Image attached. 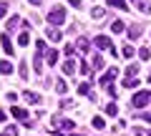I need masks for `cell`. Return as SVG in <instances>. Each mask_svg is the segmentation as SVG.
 Returning <instances> with one entry per match:
<instances>
[{
  "instance_id": "cell-1",
  "label": "cell",
  "mask_w": 151,
  "mask_h": 136,
  "mask_svg": "<svg viewBox=\"0 0 151 136\" xmlns=\"http://www.w3.org/2000/svg\"><path fill=\"white\" fill-rule=\"evenodd\" d=\"M48 23H50V25H63V23H65V8L63 5L53 8V10L48 13Z\"/></svg>"
},
{
  "instance_id": "cell-2",
  "label": "cell",
  "mask_w": 151,
  "mask_h": 136,
  "mask_svg": "<svg viewBox=\"0 0 151 136\" xmlns=\"http://www.w3.org/2000/svg\"><path fill=\"white\" fill-rule=\"evenodd\" d=\"M149 101H151V93H149V91H139V93L134 96V106H136V109L149 106Z\"/></svg>"
},
{
  "instance_id": "cell-3",
  "label": "cell",
  "mask_w": 151,
  "mask_h": 136,
  "mask_svg": "<svg viewBox=\"0 0 151 136\" xmlns=\"http://www.w3.org/2000/svg\"><path fill=\"white\" fill-rule=\"evenodd\" d=\"M10 114L15 116L18 121H23V124H30V114H28L25 109H20V106H13V109H10Z\"/></svg>"
},
{
  "instance_id": "cell-4",
  "label": "cell",
  "mask_w": 151,
  "mask_h": 136,
  "mask_svg": "<svg viewBox=\"0 0 151 136\" xmlns=\"http://www.w3.org/2000/svg\"><path fill=\"white\" fill-rule=\"evenodd\" d=\"M116 76H119V71H116V68H108L106 76H101V86H103V88H108V86L113 83V78H116Z\"/></svg>"
},
{
  "instance_id": "cell-5",
  "label": "cell",
  "mask_w": 151,
  "mask_h": 136,
  "mask_svg": "<svg viewBox=\"0 0 151 136\" xmlns=\"http://www.w3.org/2000/svg\"><path fill=\"white\" fill-rule=\"evenodd\" d=\"M93 43H96V48H98V50L111 48V40H108V35H96V38H93Z\"/></svg>"
},
{
  "instance_id": "cell-6",
  "label": "cell",
  "mask_w": 151,
  "mask_h": 136,
  "mask_svg": "<svg viewBox=\"0 0 151 136\" xmlns=\"http://www.w3.org/2000/svg\"><path fill=\"white\" fill-rule=\"evenodd\" d=\"M131 3H134V5L139 8V10L144 13V15H149V13H151V5H149V0H131Z\"/></svg>"
},
{
  "instance_id": "cell-7",
  "label": "cell",
  "mask_w": 151,
  "mask_h": 136,
  "mask_svg": "<svg viewBox=\"0 0 151 136\" xmlns=\"http://www.w3.org/2000/svg\"><path fill=\"white\" fill-rule=\"evenodd\" d=\"M53 126H60V129H63V131H70V129H73V121H70V119H63V121H60V119H53Z\"/></svg>"
},
{
  "instance_id": "cell-8",
  "label": "cell",
  "mask_w": 151,
  "mask_h": 136,
  "mask_svg": "<svg viewBox=\"0 0 151 136\" xmlns=\"http://www.w3.org/2000/svg\"><path fill=\"white\" fill-rule=\"evenodd\" d=\"M0 45H3V50H5V55H13V43L8 35H0Z\"/></svg>"
},
{
  "instance_id": "cell-9",
  "label": "cell",
  "mask_w": 151,
  "mask_h": 136,
  "mask_svg": "<svg viewBox=\"0 0 151 136\" xmlns=\"http://www.w3.org/2000/svg\"><path fill=\"white\" fill-rule=\"evenodd\" d=\"M111 8H119V10H129V3L126 0H106Z\"/></svg>"
},
{
  "instance_id": "cell-10",
  "label": "cell",
  "mask_w": 151,
  "mask_h": 136,
  "mask_svg": "<svg viewBox=\"0 0 151 136\" xmlns=\"http://www.w3.org/2000/svg\"><path fill=\"white\" fill-rule=\"evenodd\" d=\"M23 98H25L28 104H38V101H40V96H38L35 91H25V93H23Z\"/></svg>"
},
{
  "instance_id": "cell-11",
  "label": "cell",
  "mask_w": 151,
  "mask_h": 136,
  "mask_svg": "<svg viewBox=\"0 0 151 136\" xmlns=\"http://www.w3.org/2000/svg\"><path fill=\"white\" fill-rule=\"evenodd\" d=\"M129 38L131 40H139L141 38V25H131L129 28Z\"/></svg>"
},
{
  "instance_id": "cell-12",
  "label": "cell",
  "mask_w": 151,
  "mask_h": 136,
  "mask_svg": "<svg viewBox=\"0 0 151 136\" xmlns=\"http://www.w3.org/2000/svg\"><path fill=\"white\" fill-rule=\"evenodd\" d=\"M111 30H113V33H124V30H126V23H124V20H113V23H111Z\"/></svg>"
},
{
  "instance_id": "cell-13",
  "label": "cell",
  "mask_w": 151,
  "mask_h": 136,
  "mask_svg": "<svg viewBox=\"0 0 151 136\" xmlns=\"http://www.w3.org/2000/svg\"><path fill=\"white\" fill-rule=\"evenodd\" d=\"M45 60H48L50 65H55L58 63V50H48V53H45Z\"/></svg>"
},
{
  "instance_id": "cell-14",
  "label": "cell",
  "mask_w": 151,
  "mask_h": 136,
  "mask_svg": "<svg viewBox=\"0 0 151 136\" xmlns=\"http://www.w3.org/2000/svg\"><path fill=\"white\" fill-rule=\"evenodd\" d=\"M0 73H13V63L10 60H0Z\"/></svg>"
},
{
  "instance_id": "cell-15",
  "label": "cell",
  "mask_w": 151,
  "mask_h": 136,
  "mask_svg": "<svg viewBox=\"0 0 151 136\" xmlns=\"http://www.w3.org/2000/svg\"><path fill=\"white\" fill-rule=\"evenodd\" d=\"M78 93H81V96H88V93H91V83H78Z\"/></svg>"
},
{
  "instance_id": "cell-16",
  "label": "cell",
  "mask_w": 151,
  "mask_h": 136,
  "mask_svg": "<svg viewBox=\"0 0 151 136\" xmlns=\"http://www.w3.org/2000/svg\"><path fill=\"white\" fill-rule=\"evenodd\" d=\"M73 71H76V63H73V60H65V63H63V73H65V76H70Z\"/></svg>"
},
{
  "instance_id": "cell-17",
  "label": "cell",
  "mask_w": 151,
  "mask_h": 136,
  "mask_svg": "<svg viewBox=\"0 0 151 136\" xmlns=\"http://www.w3.org/2000/svg\"><path fill=\"white\" fill-rule=\"evenodd\" d=\"M88 48H91V45H88V40H86V38H78V50H81L83 55L88 53Z\"/></svg>"
},
{
  "instance_id": "cell-18",
  "label": "cell",
  "mask_w": 151,
  "mask_h": 136,
  "mask_svg": "<svg viewBox=\"0 0 151 136\" xmlns=\"http://www.w3.org/2000/svg\"><path fill=\"white\" fill-rule=\"evenodd\" d=\"M18 43H20V48H25V45L30 43V35H28V33H20V35H18Z\"/></svg>"
},
{
  "instance_id": "cell-19",
  "label": "cell",
  "mask_w": 151,
  "mask_h": 136,
  "mask_svg": "<svg viewBox=\"0 0 151 136\" xmlns=\"http://www.w3.org/2000/svg\"><path fill=\"white\" fill-rule=\"evenodd\" d=\"M93 68H96V71H98V68H103V55L101 53L93 55Z\"/></svg>"
},
{
  "instance_id": "cell-20",
  "label": "cell",
  "mask_w": 151,
  "mask_h": 136,
  "mask_svg": "<svg viewBox=\"0 0 151 136\" xmlns=\"http://www.w3.org/2000/svg\"><path fill=\"white\" fill-rule=\"evenodd\" d=\"M18 73H20V78H28V63H25V60H20V65H18Z\"/></svg>"
},
{
  "instance_id": "cell-21",
  "label": "cell",
  "mask_w": 151,
  "mask_h": 136,
  "mask_svg": "<svg viewBox=\"0 0 151 136\" xmlns=\"http://www.w3.org/2000/svg\"><path fill=\"white\" fill-rule=\"evenodd\" d=\"M48 38L53 40V43H55V40H60V30H55V28H48Z\"/></svg>"
},
{
  "instance_id": "cell-22",
  "label": "cell",
  "mask_w": 151,
  "mask_h": 136,
  "mask_svg": "<svg viewBox=\"0 0 151 136\" xmlns=\"http://www.w3.org/2000/svg\"><path fill=\"white\" fill-rule=\"evenodd\" d=\"M33 65H35V71H38V76H40V71H43V58H40V53L35 55V60H33Z\"/></svg>"
},
{
  "instance_id": "cell-23",
  "label": "cell",
  "mask_w": 151,
  "mask_h": 136,
  "mask_svg": "<svg viewBox=\"0 0 151 136\" xmlns=\"http://www.w3.org/2000/svg\"><path fill=\"white\" fill-rule=\"evenodd\" d=\"M139 58L141 60H151V48H141L139 50Z\"/></svg>"
},
{
  "instance_id": "cell-24",
  "label": "cell",
  "mask_w": 151,
  "mask_h": 136,
  "mask_svg": "<svg viewBox=\"0 0 151 136\" xmlns=\"http://www.w3.org/2000/svg\"><path fill=\"white\" fill-rule=\"evenodd\" d=\"M18 25H20V18H18V15H15V18H10V20H8V30H15Z\"/></svg>"
},
{
  "instance_id": "cell-25",
  "label": "cell",
  "mask_w": 151,
  "mask_h": 136,
  "mask_svg": "<svg viewBox=\"0 0 151 136\" xmlns=\"http://www.w3.org/2000/svg\"><path fill=\"white\" fill-rule=\"evenodd\" d=\"M93 18H96V20H101V18H106V10H103V8H93V13H91Z\"/></svg>"
},
{
  "instance_id": "cell-26",
  "label": "cell",
  "mask_w": 151,
  "mask_h": 136,
  "mask_svg": "<svg viewBox=\"0 0 151 136\" xmlns=\"http://www.w3.org/2000/svg\"><path fill=\"white\" fill-rule=\"evenodd\" d=\"M136 73H139V65L131 63V65H129V71H126V76H129V78H136Z\"/></svg>"
},
{
  "instance_id": "cell-27",
  "label": "cell",
  "mask_w": 151,
  "mask_h": 136,
  "mask_svg": "<svg viewBox=\"0 0 151 136\" xmlns=\"http://www.w3.org/2000/svg\"><path fill=\"white\" fill-rule=\"evenodd\" d=\"M139 86V78H126L124 81V88H136Z\"/></svg>"
},
{
  "instance_id": "cell-28",
  "label": "cell",
  "mask_w": 151,
  "mask_h": 136,
  "mask_svg": "<svg viewBox=\"0 0 151 136\" xmlns=\"http://www.w3.org/2000/svg\"><path fill=\"white\" fill-rule=\"evenodd\" d=\"M121 58H134V48H131V45H124V50H121Z\"/></svg>"
},
{
  "instance_id": "cell-29",
  "label": "cell",
  "mask_w": 151,
  "mask_h": 136,
  "mask_svg": "<svg viewBox=\"0 0 151 136\" xmlns=\"http://www.w3.org/2000/svg\"><path fill=\"white\" fill-rule=\"evenodd\" d=\"M35 50H38L40 55H43V53H45V40H40V38H38V40H35Z\"/></svg>"
},
{
  "instance_id": "cell-30",
  "label": "cell",
  "mask_w": 151,
  "mask_h": 136,
  "mask_svg": "<svg viewBox=\"0 0 151 136\" xmlns=\"http://www.w3.org/2000/svg\"><path fill=\"white\" fill-rule=\"evenodd\" d=\"M93 126H96V129H101V131H103V129H106V121H103L101 116H96V119H93Z\"/></svg>"
},
{
  "instance_id": "cell-31",
  "label": "cell",
  "mask_w": 151,
  "mask_h": 136,
  "mask_svg": "<svg viewBox=\"0 0 151 136\" xmlns=\"http://www.w3.org/2000/svg\"><path fill=\"white\" fill-rule=\"evenodd\" d=\"M55 91H58V93H65V91H68V83H65V81H58V83H55Z\"/></svg>"
},
{
  "instance_id": "cell-32",
  "label": "cell",
  "mask_w": 151,
  "mask_h": 136,
  "mask_svg": "<svg viewBox=\"0 0 151 136\" xmlns=\"http://www.w3.org/2000/svg\"><path fill=\"white\" fill-rule=\"evenodd\" d=\"M106 114H108V116H116V114H119V109H116V104H108V106H106Z\"/></svg>"
},
{
  "instance_id": "cell-33",
  "label": "cell",
  "mask_w": 151,
  "mask_h": 136,
  "mask_svg": "<svg viewBox=\"0 0 151 136\" xmlns=\"http://www.w3.org/2000/svg\"><path fill=\"white\" fill-rule=\"evenodd\" d=\"M68 5H73V8L81 10V8H83V0H68Z\"/></svg>"
},
{
  "instance_id": "cell-34",
  "label": "cell",
  "mask_w": 151,
  "mask_h": 136,
  "mask_svg": "<svg viewBox=\"0 0 151 136\" xmlns=\"http://www.w3.org/2000/svg\"><path fill=\"white\" fill-rule=\"evenodd\" d=\"M18 131H15V126H10V129H5V134H0V136H15Z\"/></svg>"
},
{
  "instance_id": "cell-35",
  "label": "cell",
  "mask_w": 151,
  "mask_h": 136,
  "mask_svg": "<svg viewBox=\"0 0 151 136\" xmlns=\"http://www.w3.org/2000/svg\"><path fill=\"white\" fill-rule=\"evenodd\" d=\"M70 106H73V101H68V98H63V101H60V109H70Z\"/></svg>"
},
{
  "instance_id": "cell-36",
  "label": "cell",
  "mask_w": 151,
  "mask_h": 136,
  "mask_svg": "<svg viewBox=\"0 0 151 136\" xmlns=\"http://www.w3.org/2000/svg\"><path fill=\"white\" fill-rule=\"evenodd\" d=\"M5 13H8V5H5V3H0V18H5Z\"/></svg>"
},
{
  "instance_id": "cell-37",
  "label": "cell",
  "mask_w": 151,
  "mask_h": 136,
  "mask_svg": "<svg viewBox=\"0 0 151 136\" xmlns=\"http://www.w3.org/2000/svg\"><path fill=\"white\" fill-rule=\"evenodd\" d=\"M141 119H144V121H149V124H151V111H146V114L141 116Z\"/></svg>"
},
{
  "instance_id": "cell-38",
  "label": "cell",
  "mask_w": 151,
  "mask_h": 136,
  "mask_svg": "<svg viewBox=\"0 0 151 136\" xmlns=\"http://www.w3.org/2000/svg\"><path fill=\"white\" fill-rule=\"evenodd\" d=\"M28 3H30V5H40V3H43V0H28Z\"/></svg>"
},
{
  "instance_id": "cell-39",
  "label": "cell",
  "mask_w": 151,
  "mask_h": 136,
  "mask_svg": "<svg viewBox=\"0 0 151 136\" xmlns=\"http://www.w3.org/2000/svg\"><path fill=\"white\" fill-rule=\"evenodd\" d=\"M5 119H8V116H5V114H3V109H0V121H5Z\"/></svg>"
},
{
  "instance_id": "cell-40",
  "label": "cell",
  "mask_w": 151,
  "mask_h": 136,
  "mask_svg": "<svg viewBox=\"0 0 151 136\" xmlns=\"http://www.w3.org/2000/svg\"><path fill=\"white\" fill-rule=\"evenodd\" d=\"M55 136H63V134H55ZM65 136H81V134H65Z\"/></svg>"
},
{
  "instance_id": "cell-41",
  "label": "cell",
  "mask_w": 151,
  "mask_h": 136,
  "mask_svg": "<svg viewBox=\"0 0 151 136\" xmlns=\"http://www.w3.org/2000/svg\"><path fill=\"white\" fill-rule=\"evenodd\" d=\"M136 136H146V134H144V131H136Z\"/></svg>"
},
{
  "instance_id": "cell-42",
  "label": "cell",
  "mask_w": 151,
  "mask_h": 136,
  "mask_svg": "<svg viewBox=\"0 0 151 136\" xmlns=\"http://www.w3.org/2000/svg\"><path fill=\"white\" fill-rule=\"evenodd\" d=\"M146 78H149V81H151V73H149V76H146Z\"/></svg>"
},
{
  "instance_id": "cell-43",
  "label": "cell",
  "mask_w": 151,
  "mask_h": 136,
  "mask_svg": "<svg viewBox=\"0 0 151 136\" xmlns=\"http://www.w3.org/2000/svg\"><path fill=\"white\" fill-rule=\"evenodd\" d=\"M146 136H151V131H149V134H146Z\"/></svg>"
}]
</instances>
